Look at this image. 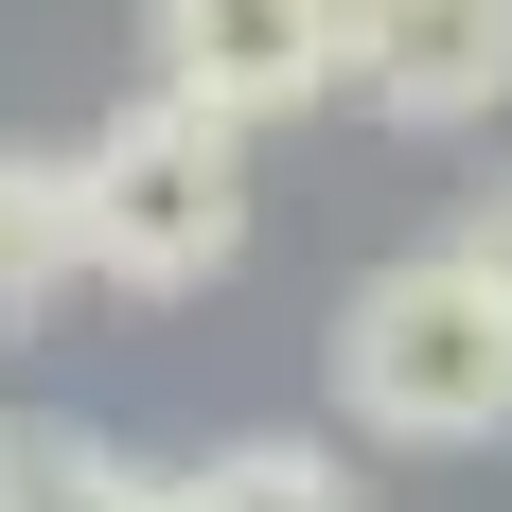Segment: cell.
<instances>
[{"mask_svg": "<svg viewBox=\"0 0 512 512\" xmlns=\"http://www.w3.org/2000/svg\"><path fill=\"white\" fill-rule=\"evenodd\" d=\"M71 230H89V283L124 301H195L248 265V124H212L195 89H142L71 159Z\"/></svg>", "mask_w": 512, "mask_h": 512, "instance_id": "cell-1", "label": "cell"}, {"mask_svg": "<svg viewBox=\"0 0 512 512\" xmlns=\"http://www.w3.org/2000/svg\"><path fill=\"white\" fill-rule=\"evenodd\" d=\"M336 407L371 442H512V301L477 283L460 248H407L371 265L354 301H336Z\"/></svg>", "mask_w": 512, "mask_h": 512, "instance_id": "cell-2", "label": "cell"}, {"mask_svg": "<svg viewBox=\"0 0 512 512\" xmlns=\"http://www.w3.org/2000/svg\"><path fill=\"white\" fill-rule=\"evenodd\" d=\"M336 89L407 142H460L512 106V0H336Z\"/></svg>", "mask_w": 512, "mask_h": 512, "instance_id": "cell-3", "label": "cell"}, {"mask_svg": "<svg viewBox=\"0 0 512 512\" xmlns=\"http://www.w3.org/2000/svg\"><path fill=\"white\" fill-rule=\"evenodd\" d=\"M142 89H195L212 124H283L336 89V0H142Z\"/></svg>", "mask_w": 512, "mask_h": 512, "instance_id": "cell-4", "label": "cell"}, {"mask_svg": "<svg viewBox=\"0 0 512 512\" xmlns=\"http://www.w3.org/2000/svg\"><path fill=\"white\" fill-rule=\"evenodd\" d=\"M71 283H89V230H71V159L0 142V336H36Z\"/></svg>", "mask_w": 512, "mask_h": 512, "instance_id": "cell-5", "label": "cell"}, {"mask_svg": "<svg viewBox=\"0 0 512 512\" xmlns=\"http://www.w3.org/2000/svg\"><path fill=\"white\" fill-rule=\"evenodd\" d=\"M159 512H371V495H354V460H336V442L248 424V442H212L195 477H159Z\"/></svg>", "mask_w": 512, "mask_h": 512, "instance_id": "cell-6", "label": "cell"}, {"mask_svg": "<svg viewBox=\"0 0 512 512\" xmlns=\"http://www.w3.org/2000/svg\"><path fill=\"white\" fill-rule=\"evenodd\" d=\"M0 512H159V477L124 460V442H89V424L18 407L0 424Z\"/></svg>", "mask_w": 512, "mask_h": 512, "instance_id": "cell-7", "label": "cell"}, {"mask_svg": "<svg viewBox=\"0 0 512 512\" xmlns=\"http://www.w3.org/2000/svg\"><path fill=\"white\" fill-rule=\"evenodd\" d=\"M460 265H477V283H495V301H512V177H495V195L460 212Z\"/></svg>", "mask_w": 512, "mask_h": 512, "instance_id": "cell-8", "label": "cell"}]
</instances>
